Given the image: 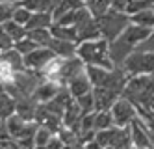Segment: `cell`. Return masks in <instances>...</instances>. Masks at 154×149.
I'll return each instance as SVG.
<instances>
[{
  "mask_svg": "<svg viewBox=\"0 0 154 149\" xmlns=\"http://www.w3.org/2000/svg\"><path fill=\"white\" fill-rule=\"evenodd\" d=\"M78 58L85 65H97V67H104V69H115V65L112 62V56H109V41H106L104 37L78 43Z\"/></svg>",
  "mask_w": 154,
  "mask_h": 149,
  "instance_id": "obj_1",
  "label": "cell"
},
{
  "mask_svg": "<svg viewBox=\"0 0 154 149\" xmlns=\"http://www.w3.org/2000/svg\"><path fill=\"white\" fill-rule=\"evenodd\" d=\"M123 97L132 101L137 108L150 106V101L154 97V75H136L130 76L123 89Z\"/></svg>",
  "mask_w": 154,
  "mask_h": 149,
  "instance_id": "obj_2",
  "label": "cell"
},
{
  "mask_svg": "<svg viewBox=\"0 0 154 149\" xmlns=\"http://www.w3.org/2000/svg\"><path fill=\"white\" fill-rule=\"evenodd\" d=\"M97 21H98V28H100V36L109 43L115 41L132 22L126 11H117V9H109L108 13L98 17Z\"/></svg>",
  "mask_w": 154,
  "mask_h": 149,
  "instance_id": "obj_3",
  "label": "cell"
},
{
  "mask_svg": "<svg viewBox=\"0 0 154 149\" xmlns=\"http://www.w3.org/2000/svg\"><path fill=\"white\" fill-rule=\"evenodd\" d=\"M74 26H76V30H78V43L102 37L97 17H93V13L85 6H82L80 9H76V24Z\"/></svg>",
  "mask_w": 154,
  "mask_h": 149,
  "instance_id": "obj_4",
  "label": "cell"
},
{
  "mask_svg": "<svg viewBox=\"0 0 154 149\" xmlns=\"http://www.w3.org/2000/svg\"><path fill=\"white\" fill-rule=\"evenodd\" d=\"M123 69L130 75H154V54L143 52V50H134L123 63Z\"/></svg>",
  "mask_w": 154,
  "mask_h": 149,
  "instance_id": "obj_5",
  "label": "cell"
},
{
  "mask_svg": "<svg viewBox=\"0 0 154 149\" xmlns=\"http://www.w3.org/2000/svg\"><path fill=\"white\" fill-rule=\"evenodd\" d=\"M112 116H113L115 127H130L132 121L139 116V112L134 102L121 95V99L112 106Z\"/></svg>",
  "mask_w": 154,
  "mask_h": 149,
  "instance_id": "obj_6",
  "label": "cell"
},
{
  "mask_svg": "<svg viewBox=\"0 0 154 149\" xmlns=\"http://www.w3.org/2000/svg\"><path fill=\"white\" fill-rule=\"evenodd\" d=\"M54 58H56V54H54L48 47H39V49H35L34 52H30V54L24 56L26 69H32V71H43Z\"/></svg>",
  "mask_w": 154,
  "mask_h": 149,
  "instance_id": "obj_7",
  "label": "cell"
},
{
  "mask_svg": "<svg viewBox=\"0 0 154 149\" xmlns=\"http://www.w3.org/2000/svg\"><path fill=\"white\" fill-rule=\"evenodd\" d=\"M93 97H95V110L100 112V110H112V106L121 99V93L104 86H97L93 88Z\"/></svg>",
  "mask_w": 154,
  "mask_h": 149,
  "instance_id": "obj_8",
  "label": "cell"
},
{
  "mask_svg": "<svg viewBox=\"0 0 154 149\" xmlns=\"http://www.w3.org/2000/svg\"><path fill=\"white\" fill-rule=\"evenodd\" d=\"M130 132H132V144H134V147L152 149V134H150L149 129L145 127V123L139 119V116L132 121Z\"/></svg>",
  "mask_w": 154,
  "mask_h": 149,
  "instance_id": "obj_9",
  "label": "cell"
},
{
  "mask_svg": "<svg viewBox=\"0 0 154 149\" xmlns=\"http://www.w3.org/2000/svg\"><path fill=\"white\" fill-rule=\"evenodd\" d=\"M48 49L58 56V58H72L78 56V43L74 41H65V39H58L52 37L48 43Z\"/></svg>",
  "mask_w": 154,
  "mask_h": 149,
  "instance_id": "obj_10",
  "label": "cell"
},
{
  "mask_svg": "<svg viewBox=\"0 0 154 149\" xmlns=\"http://www.w3.org/2000/svg\"><path fill=\"white\" fill-rule=\"evenodd\" d=\"M67 89L71 91V95L76 99V97H82L85 93H89V91H93V84H91V80L89 76H87V73H80V75H76L72 76L69 82H67Z\"/></svg>",
  "mask_w": 154,
  "mask_h": 149,
  "instance_id": "obj_11",
  "label": "cell"
},
{
  "mask_svg": "<svg viewBox=\"0 0 154 149\" xmlns=\"http://www.w3.org/2000/svg\"><path fill=\"white\" fill-rule=\"evenodd\" d=\"M63 86H60L58 82H52V80H43V82L37 86V89L34 91V99L37 102H48L50 99H54L58 93H60V89Z\"/></svg>",
  "mask_w": 154,
  "mask_h": 149,
  "instance_id": "obj_12",
  "label": "cell"
},
{
  "mask_svg": "<svg viewBox=\"0 0 154 149\" xmlns=\"http://www.w3.org/2000/svg\"><path fill=\"white\" fill-rule=\"evenodd\" d=\"M2 63H4V65H8V67H11V69H13L15 73L24 71V69H26L24 54H20L15 47H13V49H9V50H4V52H2Z\"/></svg>",
  "mask_w": 154,
  "mask_h": 149,
  "instance_id": "obj_13",
  "label": "cell"
},
{
  "mask_svg": "<svg viewBox=\"0 0 154 149\" xmlns=\"http://www.w3.org/2000/svg\"><path fill=\"white\" fill-rule=\"evenodd\" d=\"M50 32H52V37L78 43V30H76V26H61V24H56V22H54L50 26Z\"/></svg>",
  "mask_w": 154,
  "mask_h": 149,
  "instance_id": "obj_14",
  "label": "cell"
},
{
  "mask_svg": "<svg viewBox=\"0 0 154 149\" xmlns=\"http://www.w3.org/2000/svg\"><path fill=\"white\" fill-rule=\"evenodd\" d=\"M2 32H6L9 37H13V41L17 43L19 39H23L28 36V28L23 26V24H19L17 21L13 19H9V21H4L2 22Z\"/></svg>",
  "mask_w": 154,
  "mask_h": 149,
  "instance_id": "obj_15",
  "label": "cell"
},
{
  "mask_svg": "<svg viewBox=\"0 0 154 149\" xmlns=\"http://www.w3.org/2000/svg\"><path fill=\"white\" fill-rule=\"evenodd\" d=\"M54 24V17L50 11H41V13H34L28 22V30H37V28H50Z\"/></svg>",
  "mask_w": 154,
  "mask_h": 149,
  "instance_id": "obj_16",
  "label": "cell"
},
{
  "mask_svg": "<svg viewBox=\"0 0 154 149\" xmlns=\"http://www.w3.org/2000/svg\"><path fill=\"white\" fill-rule=\"evenodd\" d=\"M82 6H85L84 0H63V2H60L56 8H54L52 17H54V21H56V19H60L61 15L69 13V11H74V9H78V8H82Z\"/></svg>",
  "mask_w": 154,
  "mask_h": 149,
  "instance_id": "obj_17",
  "label": "cell"
},
{
  "mask_svg": "<svg viewBox=\"0 0 154 149\" xmlns=\"http://www.w3.org/2000/svg\"><path fill=\"white\" fill-rule=\"evenodd\" d=\"M19 4L28 8L32 13H41V11H50L52 13V9H54L52 0H20Z\"/></svg>",
  "mask_w": 154,
  "mask_h": 149,
  "instance_id": "obj_18",
  "label": "cell"
},
{
  "mask_svg": "<svg viewBox=\"0 0 154 149\" xmlns=\"http://www.w3.org/2000/svg\"><path fill=\"white\" fill-rule=\"evenodd\" d=\"M130 21L134 22V24H139V26L154 28V8L152 9H143V11H137V13L130 15Z\"/></svg>",
  "mask_w": 154,
  "mask_h": 149,
  "instance_id": "obj_19",
  "label": "cell"
},
{
  "mask_svg": "<svg viewBox=\"0 0 154 149\" xmlns=\"http://www.w3.org/2000/svg\"><path fill=\"white\" fill-rule=\"evenodd\" d=\"M2 119H8L17 114V99L2 89Z\"/></svg>",
  "mask_w": 154,
  "mask_h": 149,
  "instance_id": "obj_20",
  "label": "cell"
},
{
  "mask_svg": "<svg viewBox=\"0 0 154 149\" xmlns=\"http://www.w3.org/2000/svg\"><path fill=\"white\" fill-rule=\"evenodd\" d=\"M85 8L93 13V17H102L104 13H108L112 9V0H89L85 4Z\"/></svg>",
  "mask_w": 154,
  "mask_h": 149,
  "instance_id": "obj_21",
  "label": "cell"
},
{
  "mask_svg": "<svg viewBox=\"0 0 154 149\" xmlns=\"http://www.w3.org/2000/svg\"><path fill=\"white\" fill-rule=\"evenodd\" d=\"M28 36L39 47H48V43L52 39V32H50V28H37V30H28Z\"/></svg>",
  "mask_w": 154,
  "mask_h": 149,
  "instance_id": "obj_22",
  "label": "cell"
},
{
  "mask_svg": "<svg viewBox=\"0 0 154 149\" xmlns=\"http://www.w3.org/2000/svg\"><path fill=\"white\" fill-rule=\"evenodd\" d=\"M109 127H115L112 110H100V112H97L95 129H97V131H104V129H109Z\"/></svg>",
  "mask_w": 154,
  "mask_h": 149,
  "instance_id": "obj_23",
  "label": "cell"
},
{
  "mask_svg": "<svg viewBox=\"0 0 154 149\" xmlns=\"http://www.w3.org/2000/svg\"><path fill=\"white\" fill-rule=\"evenodd\" d=\"M15 49L20 52V54H30V52H34L35 49H39V45L32 39L30 36H26V37H23V39H19L17 43H15Z\"/></svg>",
  "mask_w": 154,
  "mask_h": 149,
  "instance_id": "obj_24",
  "label": "cell"
},
{
  "mask_svg": "<svg viewBox=\"0 0 154 149\" xmlns=\"http://www.w3.org/2000/svg\"><path fill=\"white\" fill-rule=\"evenodd\" d=\"M115 131L117 127H109V129H104V131H97V142L100 144L102 147H108V145H112V140H113V136H115Z\"/></svg>",
  "mask_w": 154,
  "mask_h": 149,
  "instance_id": "obj_25",
  "label": "cell"
},
{
  "mask_svg": "<svg viewBox=\"0 0 154 149\" xmlns=\"http://www.w3.org/2000/svg\"><path fill=\"white\" fill-rule=\"evenodd\" d=\"M76 102H78V106L82 108L84 114L93 112V110H95V97H93V91H89V93H85V95H82V97H76Z\"/></svg>",
  "mask_w": 154,
  "mask_h": 149,
  "instance_id": "obj_26",
  "label": "cell"
},
{
  "mask_svg": "<svg viewBox=\"0 0 154 149\" xmlns=\"http://www.w3.org/2000/svg\"><path fill=\"white\" fill-rule=\"evenodd\" d=\"M52 136H54V132L48 129V127H45V125H39V129H37V132H35V145H47L50 140H52Z\"/></svg>",
  "mask_w": 154,
  "mask_h": 149,
  "instance_id": "obj_27",
  "label": "cell"
},
{
  "mask_svg": "<svg viewBox=\"0 0 154 149\" xmlns=\"http://www.w3.org/2000/svg\"><path fill=\"white\" fill-rule=\"evenodd\" d=\"M32 15H34V13H32L28 8H24V6L19 4V8L15 9V13H13V21H17L19 24H23V26H28V22H30Z\"/></svg>",
  "mask_w": 154,
  "mask_h": 149,
  "instance_id": "obj_28",
  "label": "cell"
},
{
  "mask_svg": "<svg viewBox=\"0 0 154 149\" xmlns=\"http://www.w3.org/2000/svg\"><path fill=\"white\" fill-rule=\"evenodd\" d=\"M137 50H143V52H150V54H154V30L150 32V36H149L145 41L137 45Z\"/></svg>",
  "mask_w": 154,
  "mask_h": 149,
  "instance_id": "obj_29",
  "label": "cell"
},
{
  "mask_svg": "<svg viewBox=\"0 0 154 149\" xmlns=\"http://www.w3.org/2000/svg\"><path fill=\"white\" fill-rule=\"evenodd\" d=\"M0 47H2V52H4V50H9V49H13V47H15L13 37H9L6 32H2V37H0Z\"/></svg>",
  "mask_w": 154,
  "mask_h": 149,
  "instance_id": "obj_30",
  "label": "cell"
},
{
  "mask_svg": "<svg viewBox=\"0 0 154 149\" xmlns=\"http://www.w3.org/2000/svg\"><path fill=\"white\" fill-rule=\"evenodd\" d=\"M130 4V0H112V9H117V11H126Z\"/></svg>",
  "mask_w": 154,
  "mask_h": 149,
  "instance_id": "obj_31",
  "label": "cell"
},
{
  "mask_svg": "<svg viewBox=\"0 0 154 149\" xmlns=\"http://www.w3.org/2000/svg\"><path fill=\"white\" fill-rule=\"evenodd\" d=\"M85 149H104V147L97 142V138H93V140H89V142H85Z\"/></svg>",
  "mask_w": 154,
  "mask_h": 149,
  "instance_id": "obj_32",
  "label": "cell"
},
{
  "mask_svg": "<svg viewBox=\"0 0 154 149\" xmlns=\"http://www.w3.org/2000/svg\"><path fill=\"white\" fill-rule=\"evenodd\" d=\"M60 2H63V0H52V4H54V8H56V6H58ZM52 11H54V9H52Z\"/></svg>",
  "mask_w": 154,
  "mask_h": 149,
  "instance_id": "obj_33",
  "label": "cell"
},
{
  "mask_svg": "<svg viewBox=\"0 0 154 149\" xmlns=\"http://www.w3.org/2000/svg\"><path fill=\"white\" fill-rule=\"evenodd\" d=\"M149 108H152V110H154V97H152V101H150V106H149Z\"/></svg>",
  "mask_w": 154,
  "mask_h": 149,
  "instance_id": "obj_34",
  "label": "cell"
},
{
  "mask_svg": "<svg viewBox=\"0 0 154 149\" xmlns=\"http://www.w3.org/2000/svg\"><path fill=\"white\" fill-rule=\"evenodd\" d=\"M152 149H154V136H152Z\"/></svg>",
  "mask_w": 154,
  "mask_h": 149,
  "instance_id": "obj_35",
  "label": "cell"
},
{
  "mask_svg": "<svg viewBox=\"0 0 154 149\" xmlns=\"http://www.w3.org/2000/svg\"><path fill=\"white\" fill-rule=\"evenodd\" d=\"M87 2H89V0H84V4H87Z\"/></svg>",
  "mask_w": 154,
  "mask_h": 149,
  "instance_id": "obj_36",
  "label": "cell"
},
{
  "mask_svg": "<svg viewBox=\"0 0 154 149\" xmlns=\"http://www.w3.org/2000/svg\"><path fill=\"white\" fill-rule=\"evenodd\" d=\"M132 149H141V147H132Z\"/></svg>",
  "mask_w": 154,
  "mask_h": 149,
  "instance_id": "obj_37",
  "label": "cell"
}]
</instances>
